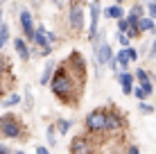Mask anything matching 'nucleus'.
Wrapping results in <instances>:
<instances>
[{"label": "nucleus", "instance_id": "obj_1", "mask_svg": "<svg viewBox=\"0 0 156 154\" xmlns=\"http://www.w3.org/2000/svg\"><path fill=\"white\" fill-rule=\"evenodd\" d=\"M84 84H86V61L79 52H70V57H66V61L59 63L50 79L52 93L61 104L77 107L84 93Z\"/></svg>", "mask_w": 156, "mask_h": 154}, {"label": "nucleus", "instance_id": "obj_2", "mask_svg": "<svg viewBox=\"0 0 156 154\" xmlns=\"http://www.w3.org/2000/svg\"><path fill=\"white\" fill-rule=\"evenodd\" d=\"M27 127L23 125V120L16 118L12 113L0 116V136L9 141H27Z\"/></svg>", "mask_w": 156, "mask_h": 154}, {"label": "nucleus", "instance_id": "obj_3", "mask_svg": "<svg viewBox=\"0 0 156 154\" xmlns=\"http://www.w3.org/2000/svg\"><path fill=\"white\" fill-rule=\"evenodd\" d=\"M66 27L73 34H82L84 30V0H73L66 9Z\"/></svg>", "mask_w": 156, "mask_h": 154}, {"label": "nucleus", "instance_id": "obj_4", "mask_svg": "<svg viewBox=\"0 0 156 154\" xmlns=\"http://www.w3.org/2000/svg\"><path fill=\"white\" fill-rule=\"evenodd\" d=\"M84 129L90 136H104L106 134V109H93L84 120Z\"/></svg>", "mask_w": 156, "mask_h": 154}, {"label": "nucleus", "instance_id": "obj_5", "mask_svg": "<svg viewBox=\"0 0 156 154\" xmlns=\"http://www.w3.org/2000/svg\"><path fill=\"white\" fill-rule=\"evenodd\" d=\"M127 127L125 116L120 113L115 107H106V134H122V129Z\"/></svg>", "mask_w": 156, "mask_h": 154}, {"label": "nucleus", "instance_id": "obj_6", "mask_svg": "<svg viewBox=\"0 0 156 154\" xmlns=\"http://www.w3.org/2000/svg\"><path fill=\"white\" fill-rule=\"evenodd\" d=\"M95 61L100 63V66H109V61L113 59V50H111V45H109V41L104 39V36H95Z\"/></svg>", "mask_w": 156, "mask_h": 154}, {"label": "nucleus", "instance_id": "obj_7", "mask_svg": "<svg viewBox=\"0 0 156 154\" xmlns=\"http://www.w3.org/2000/svg\"><path fill=\"white\" fill-rule=\"evenodd\" d=\"M18 23H20V27H23V34H25V39L27 41H34V16H32L30 9H20L18 12Z\"/></svg>", "mask_w": 156, "mask_h": 154}, {"label": "nucleus", "instance_id": "obj_8", "mask_svg": "<svg viewBox=\"0 0 156 154\" xmlns=\"http://www.w3.org/2000/svg\"><path fill=\"white\" fill-rule=\"evenodd\" d=\"M100 0H93L88 5V16H90V23H88V41H95L98 36V20H100Z\"/></svg>", "mask_w": 156, "mask_h": 154}, {"label": "nucleus", "instance_id": "obj_9", "mask_svg": "<svg viewBox=\"0 0 156 154\" xmlns=\"http://www.w3.org/2000/svg\"><path fill=\"white\" fill-rule=\"evenodd\" d=\"M68 150L75 152V154H88L93 152V143H90V138H86V136H75V138L70 141V145H68Z\"/></svg>", "mask_w": 156, "mask_h": 154}, {"label": "nucleus", "instance_id": "obj_10", "mask_svg": "<svg viewBox=\"0 0 156 154\" xmlns=\"http://www.w3.org/2000/svg\"><path fill=\"white\" fill-rule=\"evenodd\" d=\"M133 79H136L133 73H129V70H118V82H120L122 93H125V95H131V93H133Z\"/></svg>", "mask_w": 156, "mask_h": 154}, {"label": "nucleus", "instance_id": "obj_11", "mask_svg": "<svg viewBox=\"0 0 156 154\" xmlns=\"http://www.w3.org/2000/svg\"><path fill=\"white\" fill-rule=\"evenodd\" d=\"M14 50H16V55L20 57V61H30L32 59V50H30L27 41H25L23 36H16L14 39Z\"/></svg>", "mask_w": 156, "mask_h": 154}, {"label": "nucleus", "instance_id": "obj_12", "mask_svg": "<svg viewBox=\"0 0 156 154\" xmlns=\"http://www.w3.org/2000/svg\"><path fill=\"white\" fill-rule=\"evenodd\" d=\"M12 82H14L12 68H7V70H0V100L5 98V93H7V88L12 86Z\"/></svg>", "mask_w": 156, "mask_h": 154}, {"label": "nucleus", "instance_id": "obj_13", "mask_svg": "<svg viewBox=\"0 0 156 154\" xmlns=\"http://www.w3.org/2000/svg\"><path fill=\"white\" fill-rule=\"evenodd\" d=\"M133 75H136L138 84H140V86L145 88V91H147L149 95H152V91H154V88H152V79H149V73L145 70V68H138V70L133 73Z\"/></svg>", "mask_w": 156, "mask_h": 154}, {"label": "nucleus", "instance_id": "obj_14", "mask_svg": "<svg viewBox=\"0 0 156 154\" xmlns=\"http://www.w3.org/2000/svg\"><path fill=\"white\" fill-rule=\"evenodd\" d=\"M55 70H57L55 59L45 61V66H43V73H41V84H43V86H45V84H50V79H52V75H55Z\"/></svg>", "mask_w": 156, "mask_h": 154}, {"label": "nucleus", "instance_id": "obj_15", "mask_svg": "<svg viewBox=\"0 0 156 154\" xmlns=\"http://www.w3.org/2000/svg\"><path fill=\"white\" fill-rule=\"evenodd\" d=\"M138 27H140V32H152V34H156V23H154L152 16H140Z\"/></svg>", "mask_w": 156, "mask_h": 154}, {"label": "nucleus", "instance_id": "obj_16", "mask_svg": "<svg viewBox=\"0 0 156 154\" xmlns=\"http://www.w3.org/2000/svg\"><path fill=\"white\" fill-rule=\"evenodd\" d=\"M104 16H106V18H122V16H125V9H122V5H111V7H106L104 9Z\"/></svg>", "mask_w": 156, "mask_h": 154}, {"label": "nucleus", "instance_id": "obj_17", "mask_svg": "<svg viewBox=\"0 0 156 154\" xmlns=\"http://www.w3.org/2000/svg\"><path fill=\"white\" fill-rule=\"evenodd\" d=\"M115 57V61H118V66H120V70H127L129 68V63H131V59H129V55H127V48H122L118 55H113Z\"/></svg>", "mask_w": 156, "mask_h": 154}, {"label": "nucleus", "instance_id": "obj_18", "mask_svg": "<svg viewBox=\"0 0 156 154\" xmlns=\"http://www.w3.org/2000/svg\"><path fill=\"white\" fill-rule=\"evenodd\" d=\"M20 100H23V98H20L18 93H9L7 98H2V102H0V104H2L5 109H12V107H18Z\"/></svg>", "mask_w": 156, "mask_h": 154}, {"label": "nucleus", "instance_id": "obj_19", "mask_svg": "<svg viewBox=\"0 0 156 154\" xmlns=\"http://www.w3.org/2000/svg\"><path fill=\"white\" fill-rule=\"evenodd\" d=\"M7 41H9V27H7V23H2V20H0V50L5 48Z\"/></svg>", "mask_w": 156, "mask_h": 154}, {"label": "nucleus", "instance_id": "obj_20", "mask_svg": "<svg viewBox=\"0 0 156 154\" xmlns=\"http://www.w3.org/2000/svg\"><path fill=\"white\" fill-rule=\"evenodd\" d=\"M70 127H73V120H66V118H59V120H57L59 134H68V131H70Z\"/></svg>", "mask_w": 156, "mask_h": 154}, {"label": "nucleus", "instance_id": "obj_21", "mask_svg": "<svg viewBox=\"0 0 156 154\" xmlns=\"http://www.w3.org/2000/svg\"><path fill=\"white\" fill-rule=\"evenodd\" d=\"M57 134H59L57 127L55 125H48V143H50V147L57 145Z\"/></svg>", "mask_w": 156, "mask_h": 154}, {"label": "nucleus", "instance_id": "obj_22", "mask_svg": "<svg viewBox=\"0 0 156 154\" xmlns=\"http://www.w3.org/2000/svg\"><path fill=\"white\" fill-rule=\"evenodd\" d=\"M115 39H118V43H120L122 48H127L129 43H131V36H129L127 32H118V34H115Z\"/></svg>", "mask_w": 156, "mask_h": 154}, {"label": "nucleus", "instance_id": "obj_23", "mask_svg": "<svg viewBox=\"0 0 156 154\" xmlns=\"http://www.w3.org/2000/svg\"><path fill=\"white\" fill-rule=\"evenodd\" d=\"M133 95H136L138 100H147V98H149V93L145 91V88L140 86V84H138V86H133Z\"/></svg>", "mask_w": 156, "mask_h": 154}, {"label": "nucleus", "instance_id": "obj_24", "mask_svg": "<svg viewBox=\"0 0 156 154\" xmlns=\"http://www.w3.org/2000/svg\"><path fill=\"white\" fill-rule=\"evenodd\" d=\"M118 32H129V20H127V16L118 18Z\"/></svg>", "mask_w": 156, "mask_h": 154}, {"label": "nucleus", "instance_id": "obj_25", "mask_svg": "<svg viewBox=\"0 0 156 154\" xmlns=\"http://www.w3.org/2000/svg\"><path fill=\"white\" fill-rule=\"evenodd\" d=\"M138 109H140V113H154V107L152 104H147L145 100H140V104H138Z\"/></svg>", "mask_w": 156, "mask_h": 154}, {"label": "nucleus", "instance_id": "obj_26", "mask_svg": "<svg viewBox=\"0 0 156 154\" xmlns=\"http://www.w3.org/2000/svg\"><path fill=\"white\" fill-rule=\"evenodd\" d=\"M129 12H131V14H136V16H145V12H143V5H133V7L131 9H129Z\"/></svg>", "mask_w": 156, "mask_h": 154}, {"label": "nucleus", "instance_id": "obj_27", "mask_svg": "<svg viewBox=\"0 0 156 154\" xmlns=\"http://www.w3.org/2000/svg\"><path fill=\"white\" fill-rule=\"evenodd\" d=\"M7 68H12V63H9L7 57H2V55H0V70H7Z\"/></svg>", "mask_w": 156, "mask_h": 154}, {"label": "nucleus", "instance_id": "obj_28", "mask_svg": "<svg viewBox=\"0 0 156 154\" xmlns=\"http://www.w3.org/2000/svg\"><path fill=\"white\" fill-rule=\"evenodd\" d=\"M127 55H129V59H131V61L138 59V50H136V48H129L127 45Z\"/></svg>", "mask_w": 156, "mask_h": 154}, {"label": "nucleus", "instance_id": "obj_29", "mask_svg": "<svg viewBox=\"0 0 156 154\" xmlns=\"http://www.w3.org/2000/svg\"><path fill=\"white\" fill-rule=\"evenodd\" d=\"M147 14L156 20V2H149V5H147Z\"/></svg>", "mask_w": 156, "mask_h": 154}, {"label": "nucleus", "instance_id": "obj_30", "mask_svg": "<svg viewBox=\"0 0 156 154\" xmlns=\"http://www.w3.org/2000/svg\"><path fill=\"white\" fill-rule=\"evenodd\" d=\"M125 150H127V152H131V154H138V152H140V147H138V145H127Z\"/></svg>", "mask_w": 156, "mask_h": 154}, {"label": "nucleus", "instance_id": "obj_31", "mask_svg": "<svg viewBox=\"0 0 156 154\" xmlns=\"http://www.w3.org/2000/svg\"><path fill=\"white\" fill-rule=\"evenodd\" d=\"M34 152H39V154H48L50 150H48L45 145H36V147H34Z\"/></svg>", "mask_w": 156, "mask_h": 154}, {"label": "nucleus", "instance_id": "obj_32", "mask_svg": "<svg viewBox=\"0 0 156 154\" xmlns=\"http://www.w3.org/2000/svg\"><path fill=\"white\" fill-rule=\"evenodd\" d=\"M147 55H149V57H156V41L152 43V48H149V52H147Z\"/></svg>", "mask_w": 156, "mask_h": 154}, {"label": "nucleus", "instance_id": "obj_33", "mask_svg": "<svg viewBox=\"0 0 156 154\" xmlns=\"http://www.w3.org/2000/svg\"><path fill=\"white\" fill-rule=\"evenodd\" d=\"M5 152H12V147H7L5 143H0V154H5Z\"/></svg>", "mask_w": 156, "mask_h": 154}, {"label": "nucleus", "instance_id": "obj_34", "mask_svg": "<svg viewBox=\"0 0 156 154\" xmlns=\"http://www.w3.org/2000/svg\"><path fill=\"white\" fill-rule=\"evenodd\" d=\"M25 104H27V107H32V93H25Z\"/></svg>", "mask_w": 156, "mask_h": 154}, {"label": "nucleus", "instance_id": "obj_35", "mask_svg": "<svg viewBox=\"0 0 156 154\" xmlns=\"http://www.w3.org/2000/svg\"><path fill=\"white\" fill-rule=\"evenodd\" d=\"M52 5L55 7H63V0H52Z\"/></svg>", "mask_w": 156, "mask_h": 154}, {"label": "nucleus", "instance_id": "obj_36", "mask_svg": "<svg viewBox=\"0 0 156 154\" xmlns=\"http://www.w3.org/2000/svg\"><path fill=\"white\" fill-rule=\"evenodd\" d=\"M0 20H2V5H0Z\"/></svg>", "mask_w": 156, "mask_h": 154}, {"label": "nucleus", "instance_id": "obj_37", "mask_svg": "<svg viewBox=\"0 0 156 154\" xmlns=\"http://www.w3.org/2000/svg\"><path fill=\"white\" fill-rule=\"evenodd\" d=\"M115 2H118V5H122V2H125V0H115Z\"/></svg>", "mask_w": 156, "mask_h": 154}, {"label": "nucleus", "instance_id": "obj_38", "mask_svg": "<svg viewBox=\"0 0 156 154\" xmlns=\"http://www.w3.org/2000/svg\"><path fill=\"white\" fill-rule=\"evenodd\" d=\"M2 2H5V0H0V5H2Z\"/></svg>", "mask_w": 156, "mask_h": 154}, {"label": "nucleus", "instance_id": "obj_39", "mask_svg": "<svg viewBox=\"0 0 156 154\" xmlns=\"http://www.w3.org/2000/svg\"><path fill=\"white\" fill-rule=\"evenodd\" d=\"M152 2H156V0H152Z\"/></svg>", "mask_w": 156, "mask_h": 154}]
</instances>
